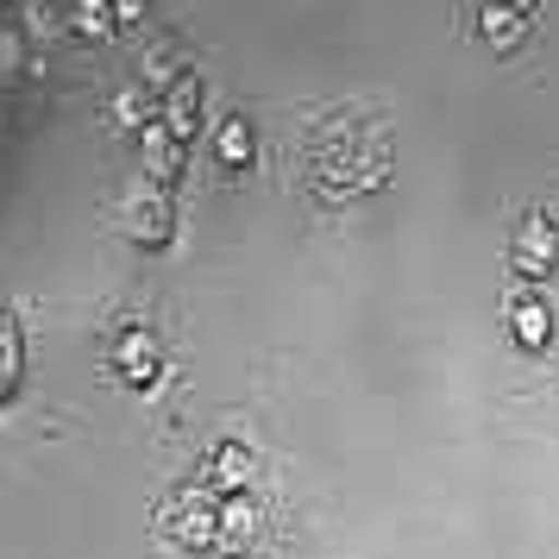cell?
Listing matches in <instances>:
<instances>
[{"label": "cell", "instance_id": "cell-9", "mask_svg": "<svg viewBox=\"0 0 559 559\" xmlns=\"http://www.w3.org/2000/svg\"><path fill=\"white\" fill-rule=\"evenodd\" d=\"M214 157H221L227 170H246V164L258 157V132H252V120H239V114H233V120H221V127H214Z\"/></svg>", "mask_w": 559, "mask_h": 559}, {"label": "cell", "instance_id": "cell-11", "mask_svg": "<svg viewBox=\"0 0 559 559\" xmlns=\"http://www.w3.org/2000/svg\"><path fill=\"white\" fill-rule=\"evenodd\" d=\"M20 390V328H13V314L0 308V403Z\"/></svg>", "mask_w": 559, "mask_h": 559}, {"label": "cell", "instance_id": "cell-14", "mask_svg": "<svg viewBox=\"0 0 559 559\" xmlns=\"http://www.w3.org/2000/svg\"><path fill=\"white\" fill-rule=\"evenodd\" d=\"M509 7H522V13H534V7H540V0H509Z\"/></svg>", "mask_w": 559, "mask_h": 559}, {"label": "cell", "instance_id": "cell-7", "mask_svg": "<svg viewBox=\"0 0 559 559\" xmlns=\"http://www.w3.org/2000/svg\"><path fill=\"white\" fill-rule=\"evenodd\" d=\"M503 314H509V333H515L522 353H547V340H554V308L540 302V296H509Z\"/></svg>", "mask_w": 559, "mask_h": 559}, {"label": "cell", "instance_id": "cell-12", "mask_svg": "<svg viewBox=\"0 0 559 559\" xmlns=\"http://www.w3.org/2000/svg\"><path fill=\"white\" fill-rule=\"evenodd\" d=\"M76 32H82V38H107V32H114V13H107V0H82Z\"/></svg>", "mask_w": 559, "mask_h": 559}, {"label": "cell", "instance_id": "cell-13", "mask_svg": "<svg viewBox=\"0 0 559 559\" xmlns=\"http://www.w3.org/2000/svg\"><path fill=\"white\" fill-rule=\"evenodd\" d=\"M107 13H114V26H132V20H145V0H107Z\"/></svg>", "mask_w": 559, "mask_h": 559}, {"label": "cell", "instance_id": "cell-10", "mask_svg": "<svg viewBox=\"0 0 559 559\" xmlns=\"http://www.w3.org/2000/svg\"><path fill=\"white\" fill-rule=\"evenodd\" d=\"M177 157H182V139H170V132L145 127V182H157V189H170V177H177Z\"/></svg>", "mask_w": 559, "mask_h": 559}, {"label": "cell", "instance_id": "cell-1", "mask_svg": "<svg viewBox=\"0 0 559 559\" xmlns=\"http://www.w3.org/2000/svg\"><path fill=\"white\" fill-rule=\"evenodd\" d=\"M509 264H515V277H554L559 264V221L547 207H528L522 221H515V239H509Z\"/></svg>", "mask_w": 559, "mask_h": 559}, {"label": "cell", "instance_id": "cell-6", "mask_svg": "<svg viewBox=\"0 0 559 559\" xmlns=\"http://www.w3.org/2000/svg\"><path fill=\"white\" fill-rule=\"evenodd\" d=\"M252 447H239V440H221L214 453H207V490L214 497H239V490H252Z\"/></svg>", "mask_w": 559, "mask_h": 559}, {"label": "cell", "instance_id": "cell-2", "mask_svg": "<svg viewBox=\"0 0 559 559\" xmlns=\"http://www.w3.org/2000/svg\"><path fill=\"white\" fill-rule=\"evenodd\" d=\"M127 207H132V214H127V233L139 239V246H170V239H177V202H170V189L139 182Z\"/></svg>", "mask_w": 559, "mask_h": 559}, {"label": "cell", "instance_id": "cell-8", "mask_svg": "<svg viewBox=\"0 0 559 559\" xmlns=\"http://www.w3.org/2000/svg\"><path fill=\"white\" fill-rule=\"evenodd\" d=\"M157 127L189 145V132L202 127V82H195V76L170 82V88H164V114H157Z\"/></svg>", "mask_w": 559, "mask_h": 559}, {"label": "cell", "instance_id": "cell-4", "mask_svg": "<svg viewBox=\"0 0 559 559\" xmlns=\"http://www.w3.org/2000/svg\"><path fill=\"white\" fill-rule=\"evenodd\" d=\"M528 32H534V13H522V7H509V0H484L478 7V38L497 57H515L528 45Z\"/></svg>", "mask_w": 559, "mask_h": 559}, {"label": "cell", "instance_id": "cell-3", "mask_svg": "<svg viewBox=\"0 0 559 559\" xmlns=\"http://www.w3.org/2000/svg\"><path fill=\"white\" fill-rule=\"evenodd\" d=\"M258 534H264V509H258L252 490L221 497V509H214V547H221V554H252Z\"/></svg>", "mask_w": 559, "mask_h": 559}, {"label": "cell", "instance_id": "cell-15", "mask_svg": "<svg viewBox=\"0 0 559 559\" xmlns=\"http://www.w3.org/2000/svg\"><path fill=\"white\" fill-rule=\"evenodd\" d=\"M227 559H246V554H227Z\"/></svg>", "mask_w": 559, "mask_h": 559}, {"label": "cell", "instance_id": "cell-5", "mask_svg": "<svg viewBox=\"0 0 559 559\" xmlns=\"http://www.w3.org/2000/svg\"><path fill=\"white\" fill-rule=\"evenodd\" d=\"M114 371H120V383H132V390H152L157 371H164V353H157L152 328H132L114 340Z\"/></svg>", "mask_w": 559, "mask_h": 559}]
</instances>
